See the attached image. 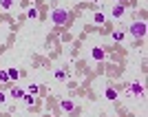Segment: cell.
Masks as SVG:
<instances>
[{"mask_svg": "<svg viewBox=\"0 0 148 117\" xmlns=\"http://www.w3.org/2000/svg\"><path fill=\"white\" fill-rule=\"evenodd\" d=\"M51 20H53V25H69V22H71V13H69L66 9L58 7V9H53V13H51Z\"/></svg>", "mask_w": 148, "mask_h": 117, "instance_id": "cell-1", "label": "cell"}, {"mask_svg": "<svg viewBox=\"0 0 148 117\" xmlns=\"http://www.w3.org/2000/svg\"><path fill=\"white\" fill-rule=\"evenodd\" d=\"M146 31H148L146 22H133V25H130V33H133V38H137V40H144V38H146Z\"/></svg>", "mask_w": 148, "mask_h": 117, "instance_id": "cell-2", "label": "cell"}, {"mask_svg": "<svg viewBox=\"0 0 148 117\" xmlns=\"http://www.w3.org/2000/svg\"><path fill=\"white\" fill-rule=\"evenodd\" d=\"M130 93H133V95H137V97H142L146 91H144V86L139 84V82H133V84H130Z\"/></svg>", "mask_w": 148, "mask_h": 117, "instance_id": "cell-3", "label": "cell"}, {"mask_svg": "<svg viewBox=\"0 0 148 117\" xmlns=\"http://www.w3.org/2000/svg\"><path fill=\"white\" fill-rule=\"evenodd\" d=\"M93 60H104V49H99V47H95V49L91 51Z\"/></svg>", "mask_w": 148, "mask_h": 117, "instance_id": "cell-4", "label": "cell"}, {"mask_svg": "<svg viewBox=\"0 0 148 117\" xmlns=\"http://www.w3.org/2000/svg\"><path fill=\"white\" fill-rule=\"evenodd\" d=\"M60 106H62V111H66V113H69V111H75V104L71 102V99H64Z\"/></svg>", "mask_w": 148, "mask_h": 117, "instance_id": "cell-5", "label": "cell"}, {"mask_svg": "<svg viewBox=\"0 0 148 117\" xmlns=\"http://www.w3.org/2000/svg\"><path fill=\"white\" fill-rule=\"evenodd\" d=\"M9 95H11V97H16V99H22V97H25V91H22V88H11V93H9Z\"/></svg>", "mask_w": 148, "mask_h": 117, "instance_id": "cell-6", "label": "cell"}, {"mask_svg": "<svg viewBox=\"0 0 148 117\" xmlns=\"http://www.w3.org/2000/svg\"><path fill=\"white\" fill-rule=\"evenodd\" d=\"M124 16V7H122V2H119L115 9H113V18H122Z\"/></svg>", "mask_w": 148, "mask_h": 117, "instance_id": "cell-7", "label": "cell"}, {"mask_svg": "<svg viewBox=\"0 0 148 117\" xmlns=\"http://www.w3.org/2000/svg\"><path fill=\"white\" fill-rule=\"evenodd\" d=\"M106 99H117V91H115V88H106Z\"/></svg>", "mask_w": 148, "mask_h": 117, "instance_id": "cell-8", "label": "cell"}, {"mask_svg": "<svg viewBox=\"0 0 148 117\" xmlns=\"http://www.w3.org/2000/svg\"><path fill=\"white\" fill-rule=\"evenodd\" d=\"M104 20H106V16H104V13H95V16H93V22H95V25H102Z\"/></svg>", "mask_w": 148, "mask_h": 117, "instance_id": "cell-9", "label": "cell"}, {"mask_svg": "<svg viewBox=\"0 0 148 117\" xmlns=\"http://www.w3.org/2000/svg\"><path fill=\"white\" fill-rule=\"evenodd\" d=\"M7 73H9V80H16V77L20 75V71H18V68H9Z\"/></svg>", "mask_w": 148, "mask_h": 117, "instance_id": "cell-10", "label": "cell"}, {"mask_svg": "<svg viewBox=\"0 0 148 117\" xmlns=\"http://www.w3.org/2000/svg\"><path fill=\"white\" fill-rule=\"evenodd\" d=\"M113 40L122 42V40H124V31H113Z\"/></svg>", "mask_w": 148, "mask_h": 117, "instance_id": "cell-11", "label": "cell"}, {"mask_svg": "<svg viewBox=\"0 0 148 117\" xmlns=\"http://www.w3.org/2000/svg\"><path fill=\"white\" fill-rule=\"evenodd\" d=\"M27 18H38V9L36 7H31L29 11H27Z\"/></svg>", "mask_w": 148, "mask_h": 117, "instance_id": "cell-12", "label": "cell"}, {"mask_svg": "<svg viewBox=\"0 0 148 117\" xmlns=\"http://www.w3.org/2000/svg\"><path fill=\"white\" fill-rule=\"evenodd\" d=\"M0 7H2V9H9V7H13V0H0Z\"/></svg>", "mask_w": 148, "mask_h": 117, "instance_id": "cell-13", "label": "cell"}, {"mask_svg": "<svg viewBox=\"0 0 148 117\" xmlns=\"http://www.w3.org/2000/svg\"><path fill=\"white\" fill-rule=\"evenodd\" d=\"M38 91H40V88H38V84H29V95H36Z\"/></svg>", "mask_w": 148, "mask_h": 117, "instance_id": "cell-14", "label": "cell"}, {"mask_svg": "<svg viewBox=\"0 0 148 117\" xmlns=\"http://www.w3.org/2000/svg\"><path fill=\"white\" fill-rule=\"evenodd\" d=\"M22 99H25V104H27V106H33V95H25Z\"/></svg>", "mask_w": 148, "mask_h": 117, "instance_id": "cell-15", "label": "cell"}, {"mask_svg": "<svg viewBox=\"0 0 148 117\" xmlns=\"http://www.w3.org/2000/svg\"><path fill=\"white\" fill-rule=\"evenodd\" d=\"M0 82H9V73L7 71H0Z\"/></svg>", "mask_w": 148, "mask_h": 117, "instance_id": "cell-16", "label": "cell"}, {"mask_svg": "<svg viewBox=\"0 0 148 117\" xmlns=\"http://www.w3.org/2000/svg\"><path fill=\"white\" fill-rule=\"evenodd\" d=\"M56 77H58V80H66V73H64V71H56Z\"/></svg>", "mask_w": 148, "mask_h": 117, "instance_id": "cell-17", "label": "cell"}, {"mask_svg": "<svg viewBox=\"0 0 148 117\" xmlns=\"http://www.w3.org/2000/svg\"><path fill=\"white\" fill-rule=\"evenodd\" d=\"M5 99H7V95H5V93H2V91H0V104H2Z\"/></svg>", "mask_w": 148, "mask_h": 117, "instance_id": "cell-18", "label": "cell"}, {"mask_svg": "<svg viewBox=\"0 0 148 117\" xmlns=\"http://www.w3.org/2000/svg\"><path fill=\"white\" fill-rule=\"evenodd\" d=\"M117 2H122V5H124V2H126V0H117Z\"/></svg>", "mask_w": 148, "mask_h": 117, "instance_id": "cell-19", "label": "cell"}]
</instances>
